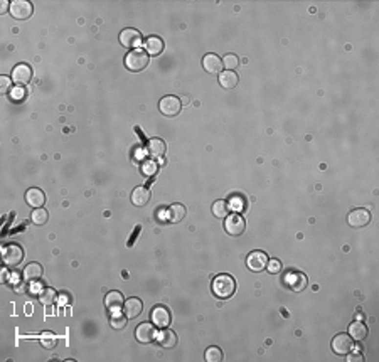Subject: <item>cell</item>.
<instances>
[{
	"label": "cell",
	"instance_id": "83f0119b",
	"mask_svg": "<svg viewBox=\"0 0 379 362\" xmlns=\"http://www.w3.org/2000/svg\"><path fill=\"white\" fill-rule=\"evenodd\" d=\"M227 212H229V205H227L226 201H216L214 204H212V214H214L216 217H226Z\"/></svg>",
	"mask_w": 379,
	"mask_h": 362
},
{
	"label": "cell",
	"instance_id": "7c38bea8",
	"mask_svg": "<svg viewBox=\"0 0 379 362\" xmlns=\"http://www.w3.org/2000/svg\"><path fill=\"white\" fill-rule=\"evenodd\" d=\"M267 263H268V258L263 251H253L249 253L248 260H246V265L251 272H261V270L267 268Z\"/></svg>",
	"mask_w": 379,
	"mask_h": 362
},
{
	"label": "cell",
	"instance_id": "d590c367",
	"mask_svg": "<svg viewBox=\"0 0 379 362\" xmlns=\"http://www.w3.org/2000/svg\"><path fill=\"white\" fill-rule=\"evenodd\" d=\"M0 91H2V94H5V93H10V79L9 78H5V76H2L0 78Z\"/></svg>",
	"mask_w": 379,
	"mask_h": 362
},
{
	"label": "cell",
	"instance_id": "d4e9b609",
	"mask_svg": "<svg viewBox=\"0 0 379 362\" xmlns=\"http://www.w3.org/2000/svg\"><path fill=\"white\" fill-rule=\"evenodd\" d=\"M147 148H149V154L152 157L160 158V157H164V154H165V143L158 138H152L149 145H147Z\"/></svg>",
	"mask_w": 379,
	"mask_h": 362
},
{
	"label": "cell",
	"instance_id": "f546056e",
	"mask_svg": "<svg viewBox=\"0 0 379 362\" xmlns=\"http://www.w3.org/2000/svg\"><path fill=\"white\" fill-rule=\"evenodd\" d=\"M39 298H41V303H44V305H52V303H56V298H58V295H56V290H52V288H44L43 292H41Z\"/></svg>",
	"mask_w": 379,
	"mask_h": 362
},
{
	"label": "cell",
	"instance_id": "9a60e30c",
	"mask_svg": "<svg viewBox=\"0 0 379 362\" xmlns=\"http://www.w3.org/2000/svg\"><path fill=\"white\" fill-rule=\"evenodd\" d=\"M44 201H45V196H44V192L41 189L32 187V189H29L27 192H25V203H27L30 207H34V209L43 207Z\"/></svg>",
	"mask_w": 379,
	"mask_h": 362
},
{
	"label": "cell",
	"instance_id": "4316f807",
	"mask_svg": "<svg viewBox=\"0 0 379 362\" xmlns=\"http://www.w3.org/2000/svg\"><path fill=\"white\" fill-rule=\"evenodd\" d=\"M127 320H128L127 315H121L118 312H115V314L111 315V318H110V325H111L115 330H123L125 327H127Z\"/></svg>",
	"mask_w": 379,
	"mask_h": 362
},
{
	"label": "cell",
	"instance_id": "5bb4252c",
	"mask_svg": "<svg viewBox=\"0 0 379 362\" xmlns=\"http://www.w3.org/2000/svg\"><path fill=\"white\" fill-rule=\"evenodd\" d=\"M202 68L209 74H221L223 72V59H219L216 54H206L202 58Z\"/></svg>",
	"mask_w": 379,
	"mask_h": 362
},
{
	"label": "cell",
	"instance_id": "ffe728a7",
	"mask_svg": "<svg viewBox=\"0 0 379 362\" xmlns=\"http://www.w3.org/2000/svg\"><path fill=\"white\" fill-rule=\"evenodd\" d=\"M150 201V192L147 187H136L134 192H132V203H134L136 207H143L147 205Z\"/></svg>",
	"mask_w": 379,
	"mask_h": 362
},
{
	"label": "cell",
	"instance_id": "4fadbf2b",
	"mask_svg": "<svg viewBox=\"0 0 379 362\" xmlns=\"http://www.w3.org/2000/svg\"><path fill=\"white\" fill-rule=\"evenodd\" d=\"M32 78V69L27 64H17L12 71V81L15 85H27Z\"/></svg>",
	"mask_w": 379,
	"mask_h": 362
},
{
	"label": "cell",
	"instance_id": "cb8c5ba5",
	"mask_svg": "<svg viewBox=\"0 0 379 362\" xmlns=\"http://www.w3.org/2000/svg\"><path fill=\"white\" fill-rule=\"evenodd\" d=\"M367 335V327L362 322H352L349 325V337L352 340H364Z\"/></svg>",
	"mask_w": 379,
	"mask_h": 362
},
{
	"label": "cell",
	"instance_id": "3957f363",
	"mask_svg": "<svg viewBox=\"0 0 379 362\" xmlns=\"http://www.w3.org/2000/svg\"><path fill=\"white\" fill-rule=\"evenodd\" d=\"M24 260V251L17 245H9L2 249V261L5 266H19Z\"/></svg>",
	"mask_w": 379,
	"mask_h": 362
},
{
	"label": "cell",
	"instance_id": "8992f818",
	"mask_svg": "<svg viewBox=\"0 0 379 362\" xmlns=\"http://www.w3.org/2000/svg\"><path fill=\"white\" fill-rule=\"evenodd\" d=\"M120 43L125 45V47L130 49H138L140 44H142V34L135 29H123L120 32Z\"/></svg>",
	"mask_w": 379,
	"mask_h": 362
},
{
	"label": "cell",
	"instance_id": "4dcf8cb0",
	"mask_svg": "<svg viewBox=\"0 0 379 362\" xmlns=\"http://www.w3.org/2000/svg\"><path fill=\"white\" fill-rule=\"evenodd\" d=\"M204 357H206L207 362H219L223 361V350L219 347H209L204 354Z\"/></svg>",
	"mask_w": 379,
	"mask_h": 362
},
{
	"label": "cell",
	"instance_id": "74e56055",
	"mask_svg": "<svg viewBox=\"0 0 379 362\" xmlns=\"http://www.w3.org/2000/svg\"><path fill=\"white\" fill-rule=\"evenodd\" d=\"M155 172H157V167H155V163L147 162L145 165H143V174H145V175H154Z\"/></svg>",
	"mask_w": 379,
	"mask_h": 362
},
{
	"label": "cell",
	"instance_id": "d6986e66",
	"mask_svg": "<svg viewBox=\"0 0 379 362\" xmlns=\"http://www.w3.org/2000/svg\"><path fill=\"white\" fill-rule=\"evenodd\" d=\"M123 308H125V315H127L128 318H135V317H138V315L142 314L143 303L140 302L138 298H130V300H127V302H125Z\"/></svg>",
	"mask_w": 379,
	"mask_h": 362
},
{
	"label": "cell",
	"instance_id": "603a6c76",
	"mask_svg": "<svg viewBox=\"0 0 379 362\" xmlns=\"http://www.w3.org/2000/svg\"><path fill=\"white\" fill-rule=\"evenodd\" d=\"M43 276V266L39 263H29L24 270V280L25 281H37L39 278Z\"/></svg>",
	"mask_w": 379,
	"mask_h": 362
},
{
	"label": "cell",
	"instance_id": "60d3db41",
	"mask_svg": "<svg viewBox=\"0 0 379 362\" xmlns=\"http://www.w3.org/2000/svg\"><path fill=\"white\" fill-rule=\"evenodd\" d=\"M9 276H12V275H9V272H7L5 268L2 270V283H5L7 280H9Z\"/></svg>",
	"mask_w": 379,
	"mask_h": 362
},
{
	"label": "cell",
	"instance_id": "f35d334b",
	"mask_svg": "<svg viewBox=\"0 0 379 362\" xmlns=\"http://www.w3.org/2000/svg\"><path fill=\"white\" fill-rule=\"evenodd\" d=\"M7 9L10 10V3L7 2V0H2V3H0V12L5 14V12H7Z\"/></svg>",
	"mask_w": 379,
	"mask_h": 362
},
{
	"label": "cell",
	"instance_id": "52a82bcc",
	"mask_svg": "<svg viewBox=\"0 0 379 362\" xmlns=\"http://www.w3.org/2000/svg\"><path fill=\"white\" fill-rule=\"evenodd\" d=\"M245 219L238 214H233V216H227L226 221H224V229L227 234L231 236H241L245 232Z\"/></svg>",
	"mask_w": 379,
	"mask_h": 362
},
{
	"label": "cell",
	"instance_id": "e0dca14e",
	"mask_svg": "<svg viewBox=\"0 0 379 362\" xmlns=\"http://www.w3.org/2000/svg\"><path fill=\"white\" fill-rule=\"evenodd\" d=\"M185 217V207L182 204H172L165 211V219L169 223H180Z\"/></svg>",
	"mask_w": 379,
	"mask_h": 362
},
{
	"label": "cell",
	"instance_id": "9c48e42d",
	"mask_svg": "<svg viewBox=\"0 0 379 362\" xmlns=\"http://www.w3.org/2000/svg\"><path fill=\"white\" fill-rule=\"evenodd\" d=\"M135 337H136V340H138L140 344H150V342L154 340L155 337H157V334H155V327L152 325L150 322L140 323V325L136 327V330H135Z\"/></svg>",
	"mask_w": 379,
	"mask_h": 362
},
{
	"label": "cell",
	"instance_id": "ba28073f",
	"mask_svg": "<svg viewBox=\"0 0 379 362\" xmlns=\"http://www.w3.org/2000/svg\"><path fill=\"white\" fill-rule=\"evenodd\" d=\"M352 347H354V344H352V339L349 337V335L339 334V335H335V337H334L332 350L335 354H339V356H346V354L351 352Z\"/></svg>",
	"mask_w": 379,
	"mask_h": 362
},
{
	"label": "cell",
	"instance_id": "ac0fdd59",
	"mask_svg": "<svg viewBox=\"0 0 379 362\" xmlns=\"http://www.w3.org/2000/svg\"><path fill=\"white\" fill-rule=\"evenodd\" d=\"M164 51V41L157 36H150L149 39L145 41V52L150 56H158L160 52Z\"/></svg>",
	"mask_w": 379,
	"mask_h": 362
},
{
	"label": "cell",
	"instance_id": "d6a6232c",
	"mask_svg": "<svg viewBox=\"0 0 379 362\" xmlns=\"http://www.w3.org/2000/svg\"><path fill=\"white\" fill-rule=\"evenodd\" d=\"M238 64H240V61H238V58L234 54H227L226 58L223 59V66L226 68V71H233Z\"/></svg>",
	"mask_w": 379,
	"mask_h": 362
},
{
	"label": "cell",
	"instance_id": "836d02e7",
	"mask_svg": "<svg viewBox=\"0 0 379 362\" xmlns=\"http://www.w3.org/2000/svg\"><path fill=\"white\" fill-rule=\"evenodd\" d=\"M229 207H231V211H236V212L245 211V201H243V197H240V196L231 197Z\"/></svg>",
	"mask_w": 379,
	"mask_h": 362
},
{
	"label": "cell",
	"instance_id": "2e32d148",
	"mask_svg": "<svg viewBox=\"0 0 379 362\" xmlns=\"http://www.w3.org/2000/svg\"><path fill=\"white\" fill-rule=\"evenodd\" d=\"M105 305L108 310L111 312H118L123 308V295L120 292H110L105 298Z\"/></svg>",
	"mask_w": 379,
	"mask_h": 362
},
{
	"label": "cell",
	"instance_id": "f1b7e54d",
	"mask_svg": "<svg viewBox=\"0 0 379 362\" xmlns=\"http://www.w3.org/2000/svg\"><path fill=\"white\" fill-rule=\"evenodd\" d=\"M49 221V214H47V211L45 209H34V212H32V223L34 224H37V226H44L45 223Z\"/></svg>",
	"mask_w": 379,
	"mask_h": 362
},
{
	"label": "cell",
	"instance_id": "1f68e13d",
	"mask_svg": "<svg viewBox=\"0 0 379 362\" xmlns=\"http://www.w3.org/2000/svg\"><path fill=\"white\" fill-rule=\"evenodd\" d=\"M41 342H43V345L45 349H52L56 344H58V337L51 332H45V334H43V337H41Z\"/></svg>",
	"mask_w": 379,
	"mask_h": 362
},
{
	"label": "cell",
	"instance_id": "44dd1931",
	"mask_svg": "<svg viewBox=\"0 0 379 362\" xmlns=\"http://www.w3.org/2000/svg\"><path fill=\"white\" fill-rule=\"evenodd\" d=\"M219 83L226 90H234L238 86V83H240V78H238V74L234 71H223L219 74Z\"/></svg>",
	"mask_w": 379,
	"mask_h": 362
},
{
	"label": "cell",
	"instance_id": "7a4b0ae2",
	"mask_svg": "<svg viewBox=\"0 0 379 362\" xmlns=\"http://www.w3.org/2000/svg\"><path fill=\"white\" fill-rule=\"evenodd\" d=\"M125 66L127 69L134 71V72H138L142 69H145L149 66V54L142 49H135V51L128 52L127 58H125Z\"/></svg>",
	"mask_w": 379,
	"mask_h": 362
},
{
	"label": "cell",
	"instance_id": "e575fe53",
	"mask_svg": "<svg viewBox=\"0 0 379 362\" xmlns=\"http://www.w3.org/2000/svg\"><path fill=\"white\" fill-rule=\"evenodd\" d=\"M267 268L270 273H280L282 272V263H280L278 260H270L267 263Z\"/></svg>",
	"mask_w": 379,
	"mask_h": 362
},
{
	"label": "cell",
	"instance_id": "5b68a950",
	"mask_svg": "<svg viewBox=\"0 0 379 362\" xmlns=\"http://www.w3.org/2000/svg\"><path fill=\"white\" fill-rule=\"evenodd\" d=\"M180 106H182V103L179 98H176V96H164L160 101H158V108H160V112L164 113L165 116L179 115Z\"/></svg>",
	"mask_w": 379,
	"mask_h": 362
},
{
	"label": "cell",
	"instance_id": "277c9868",
	"mask_svg": "<svg viewBox=\"0 0 379 362\" xmlns=\"http://www.w3.org/2000/svg\"><path fill=\"white\" fill-rule=\"evenodd\" d=\"M32 3L27 2V0H15V2L10 3V14H12L14 19L17 21H25L32 15Z\"/></svg>",
	"mask_w": 379,
	"mask_h": 362
},
{
	"label": "cell",
	"instance_id": "ab89813d",
	"mask_svg": "<svg viewBox=\"0 0 379 362\" xmlns=\"http://www.w3.org/2000/svg\"><path fill=\"white\" fill-rule=\"evenodd\" d=\"M41 292H43V287H41V285H37V283H34L32 290H30V293H34V295H37V293H39V295H41Z\"/></svg>",
	"mask_w": 379,
	"mask_h": 362
},
{
	"label": "cell",
	"instance_id": "8d00e7d4",
	"mask_svg": "<svg viewBox=\"0 0 379 362\" xmlns=\"http://www.w3.org/2000/svg\"><path fill=\"white\" fill-rule=\"evenodd\" d=\"M10 98H12V101L24 100V91H22V88H14V90L10 91Z\"/></svg>",
	"mask_w": 379,
	"mask_h": 362
},
{
	"label": "cell",
	"instance_id": "7402d4cb",
	"mask_svg": "<svg viewBox=\"0 0 379 362\" xmlns=\"http://www.w3.org/2000/svg\"><path fill=\"white\" fill-rule=\"evenodd\" d=\"M157 340L162 347L170 349L177 344V335H176V332H172V330H167V327H165V329L160 330V334L157 335Z\"/></svg>",
	"mask_w": 379,
	"mask_h": 362
},
{
	"label": "cell",
	"instance_id": "6da1fadb",
	"mask_svg": "<svg viewBox=\"0 0 379 362\" xmlns=\"http://www.w3.org/2000/svg\"><path fill=\"white\" fill-rule=\"evenodd\" d=\"M236 290V281L229 275H219L212 280V293L218 298H229Z\"/></svg>",
	"mask_w": 379,
	"mask_h": 362
},
{
	"label": "cell",
	"instance_id": "30bf717a",
	"mask_svg": "<svg viewBox=\"0 0 379 362\" xmlns=\"http://www.w3.org/2000/svg\"><path fill=\"white\" fill-rule=\"evenodd\" d=\"M347 223L352 227H364L371 223V212L367 209H354L347 216Z\"/></svg>",
	"mask_w": 379,
	"mask_h": 362
},
{
	"label": "cell",
	"instance_id": "484cf974",
	"mask_svg": "<svg viewBox=\"0 0 379 362\" xmlns=\"http://www.w3.org/2000/svg\"><path fill=\"white\" fill-rule=\"evenodd\" d=\"M290 287H291V290H295V292H302V290L307 287L305 275H302V273H295V275H291Z\"/></svg>",
	"mask_w": 379,
	"mask_h": 362
},
{
	"label": "cell",
	"instance_id": "7bdbcfd3",
	"mask_svg": "<svg viewBox=\"0 0 379 362\" xmlns=\"http://www.w3.org/2000/svg\"><path fill=\"white\" fill-rule=\"evenodd\" d=\"M67 300V296L66 295H61V303H64Z\"/></svg>",
	"mask_w": 379,
	"mask_h": 362
},
{
	"label": "cell",
	"instance_id": "8fae6325",
	"mask_svg": "<svg viewBox=\"0 0 379 362\" xmlns=\"http://www.w3.org/2000/svg\"><path fill=\"white\" fill-rule=\"evenodd\" d=\"M150 318H152V322H154V325H157L158 329H165V327H169V323H170L169 310H167L165 307H162V305H158V307H155L154 310H152Z\"/></svg>",
	"mask_w": 379,
	"mask_h": 362
},
{
	"label": "cell",
	"instance_id": "b9f144b4",
	"mask_svg": "<svg viewBox=\"0 0 379 362\" xmlns=\"http://www.w3.org/2000/svg\"><path fill=\"white\" fill-rule=\"evenodd\" d=\"M351 359H354V361H362L361 359V356H351V357H347V361L351 362Z\"/></svg>",
	"mask_w": 379,
	"mask_h": 362
}]
</instances>
